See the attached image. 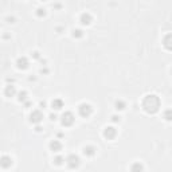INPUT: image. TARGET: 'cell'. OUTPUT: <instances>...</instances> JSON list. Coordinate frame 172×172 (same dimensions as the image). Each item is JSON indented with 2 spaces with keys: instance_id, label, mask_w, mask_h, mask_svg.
I'll use <instances>...</instances> for the list:
<instances>
[{
  "instance_id": "cell-22",
  "label": "cell",
  "mask_w": 172,
  "mask_h": 172,
  "mask_svg": "<svg viewBox=\"0 0 172 172\" xmlns=\"http://www.w3.org/2000/svg\"><path fill=\"white\" fill-rule=\"evenodd\" d=\"M112 121H113V122H118V121H120V117H118V116H113V117H112Z\"/></svg>"
},
{
  "instance_id": "cell-1",
  "label": "cell",
  "mask_w": 172,
  "mask_h": 172,
  "mask_svg": "<svg viewBox=\"0 0 172 172\" xmlns=\"http://www.w3.org/2000/svg\"><path fill=\"white\" fill-rule=\"evenodd\" d=\"M160 98L156 96V94H148V96L144 97V100L141 102V106L148 114H155V113L159 112L160 109Z\"/></svg>"
},
{
  "instance_id": "cell-6",
  "label": "cell",
  "mask_w": 172,
  "mask_h": 172,
  "mask_svg": "<svg viewBox=\"0 0 172 172\" xmlns=\"http://www.w3.org/2000/svg\"><path fill=\"white\" fill-rule=\"evenodd\" d=\"M117 136V130L114 126H106L104 129V137L108 138V140H113Z\"/></svg>"
},
{
  "instance_id": "cell-21",
  "label": "cell",
  "mask_w": 172,
  "mask_h": 172,
  "mask_svg": "<svg viewBox=\"0 0 172 172\" xmlns=\"http://www.w3.org/2000/svg\"><path fill=\"white\" fill-rule=\"evenodd\" d=\"M36 15H38L39 18L45 16L46 15V10L45 8H38V11H36Z\"/></svg>"
},
{
  "instance_id": "cell-5",
  "label": "cell",
  "mask_w": 172,
  "mask_h": 172,
  "mask_svg": "<svg viewBox=\"0 0 172 172\" xmlns=\"http://www.w3.org/2000/svg\"><path fill=\"white\" fill-rule=\"evenodd\" d=\"M43 120V114L41 110H34L30 114V122L35 124V125H38V124H41Z\"/></svg>"
},
{
  "instance_id": "cell-2",
  "label": "cell",
  "mask_w": 172,
  "mask_h": 172,
  "mask_svg": "<svg viewBox=\"0 0 172 172\" xmlns=\"http://www.w3.org/2000/svg\"><path fill=\"white\" fill-rule=\"evenodd\" d=\"M79 164H81V159H79V156L75 155V153H70V155L66 157V166L70 168V170L78 168Z\"/></svg>"
},
{
  "instance_id": "cell-20",
  "label": "cell",
  "mask_w": 172,
  "mask_h": 172,
  "mask_svg": "<svg viewBox=\"0 0 172 172\" xmlns=\"http://www.w3.org/2000/svg\"><path fill=\"white\" fill-rule=\"evenodd\" d=\"M63 162H66V160L62 156H57L55 159H54V163H55L57 166H62V164H63Z\"/></svg>"
},
{
  "instance_id": "cell-15",
  "label": "cell",
  "mask_w": 172,
  "mask_h": 172,
  "mask_svg": "<svg viewBox=\"0 0 172 172\" xmlns=\"http://www.w3.org/2000/svg\"><path fill=\"white\" fill-rule=\"evenodd\" d=\"M144 171V167H142L141 163H133L130 167V172H142Z\"/></svg>"
},
{
  "instance_id": "cell-11",
  "label": "cell",
  "mask_w": 172,
  "mask_h": 172,
  "mask_svg": "<svg viewBox=\"0 0 172 172\" xmlns=\"http://www.w3.org/2000/svg\"><path fill=\"white\" fill-rule=\"evenodd\" d=\"M51 108H53L54 110H61V109L63 108V101H62L61 98H54V100L51 101Z\"/></svg>"
},
{
  "instance_id": "cell-16",
  "label": "cell",
  "mask_w": 172,
  "mask_h": 172,
  "mask_svg": "<svg viewBox=\"0 0 172 172\" xmlns=\"http://www.w3.org/2000/svg\"><path fill=\"white\" fill-rule=\"evenodd\" d=\"M163 118L166 120V121H172V109H167V110H164Z\"/></svg>"
},
{
  "instance_id": "cell-14",
  "label": "cell",
  "mask_w": 172,
  "mask_h": 172,
  "mask_svg": "<svg viewBox=\"0 0 172 172\" xmlns=\"http://www.w3.org/2000/svg\"><path fill=\"white\" fill-rule=\"evenodd\" d=\"M50 149L53 152H59L61 149H62V144L58 140H53L50 142Z\"/></svg>"
},
{
  "instance_id": "cell-8",
  "label": "cell",
  "mask_w": 172,
  "mask_h": 172,
  "mask_svg": "<svg viewBox=\"0 0 172 172\" xmlns=\"http://www.w3.org/2000/svg\"><path fill=\"white\" fill-rule=\"evenodd\" d=\"M163 46L168 51H172V34H167L163 39Z\"/></svg>"
},
{
  "instance_id": "cell-10",
  "label": "cell",
  "mask_w": 172,
  "mask_h": 172,
  "mask_svg": "<svg viewBox=\"0 0 172 172\" xmlns=\"http://www.w3.org/2000/svg\"><path fill=\"white\" fill-rule=\"evenodd\" d=\"M0 164H2V168L7 170V168H10L11 166H12V159H11L10 156L4 155V156L2 157V162H0Z\"/></svg>"
},
{
  "instance_id": "cell-3",
  "label": "cell",
  "mask_w": 172,
  "mask_h": 172,
  "mask_svg": "<svg viewBox=\"0 0 172 172\" xmlns=\"http://www.w3.org/2000/svg\"><path fill=\"white\" fill-rule=\"evenodd\" d=\"M91 113H93V108H91L90 104H86V102H83L78 106V114L83 117V118H87V117L91 116Z\"/></svg>"
},
{
  "instance_id": "cell-7",
  "label": "cell",
  "mask_w": 172,
  "mask_h": 172,
  "mask_svg": "<svg viewBox=\"0 0 172 172\" xmlns=\"http://www.w3.org/2000/svg\"><path fill=\"white\" fill-rule=\"evenodd\" d=\"M28 65H30V62H28V59L26 57L18 58L16 66H18V69H19V70H26V69H28Z\"/></svg>"
},
{
  "instance_id": "cell-19",
  "label": "cell",
  "mask_w": 172,
  "mask_h": 172,
  "mask_svg": "<svg viewBox=\"0 0 172 172\" xmlns=\"http://www.w3.org/2000/svg\"><path fill=\"white\" fill-rule=\"evenodd\" d=\"M18 96H19V97H18V100H19L20 102H26V101H27V93H26V91H20Z\"/></svg>"
},
{
  "instance_id": "cell-13",
  "label": "cell",
  "mask_w": 172,
  "mask_h": 172,
  "mask_svg": "<svg viewBox=\"0 0 172 172\" xmlns=\"http://www.w3.org/2000/svg\"><path fill=\"white\" fill-rule=\"evenodd\" d=\"M4 94L6 97H14L16 94V90H15V86L12 85H7L6 89H4Z\"/></svg>"
},
{
  "instance_id": "cell-9",
  "label": "cell",
  "mask_w": 172,
  "mask_h": 172,
  "mask_svg": "<svg viewBox=\"0 0 172 172\" xmlns=\"http://www.w3.org/2000/svg\"><path fill=\"white\" fill-rule=\"evenodd\" d=\"M91 20H93V18H91L89 12H83L81 18H79V22H81V24H83V26H89L91 23Z\"/></svg>"
},
{
  "instance_id": "cell-17",
  "label": "cell",
  "mask_w": 172,
  "mask_h": 172,
  "mask_svg": "<svg viewBox=\"0 0 172 172\" xmlns=\"http://www.w3.org/2000/svg\"><path fill=\"white\" fill-rule=\"evenodd\" d=\"M125 102H124L122 100H118V101H116V109L117 110H124L125 109Z\"/></svg>"
},
{
  "instance_id": "cell-18",
  "label": "cell",
  "mask_w": 172,
  "mask_h": 172,
  "mask_svg": "<svg viewBox=\"0 0 172 172\" xmlns=\"http://www.w3.org/2000/svg\"><path fill=\"white\" fill-rule=\"evenodd\" d=\"M73 36H74V38H77V39L82 38V36H83V31L79 30V28H77V30H73Z\"/></svg>"
},
{
  "instance_id": "cell-23",
  "label": "cell",
  "mask_w": 172,
  "mask_h": 172,
  "mask_svg": "<svg viewBox=\"0 0 172 172\" xmlns=\"http://www.w3.org/2000/svg\"><path fill=\"white\" fill-rule=\"evenodd\" d=\"M32 57H34L35 59H38V58H39V53H38V51H35V53H32Z\"/></svg>"
},
{
  "instance_id": "cell-4",
  "label": "cell",
  "mask_w": 172,
  "mask_h": 172,
  "mask_svg": "<svg viewBox=\"0 0 172 172\" xmlns=\"http://www.w3.org/2000/svg\"><path fill=\"white\" fill-rule=\"evenodd\" d=\"M74 121H75V117H74V114H73L71 112L62 113V116H61V124L63 126H71L73 124H74Z\"/></svg>"
},
{
  "instance_id": "cell-26",
  "label": "cell",
  "mask_w": 172,
  "mask_h": 172,
  "mask_svg": "<svg viewBox=\"0 0 172 172\" xmlns=\"http://www.w3.org/2000/svg\"><path fill=\"white\" fill-rule=\"evenodd\" d=\"M41 106H42V108H45V106H46V102H45V101H42V102H41Z\"/></svg>"
},
{
  "instance_id": "cell-27",
  "label": "cell",
  "mask_w": 172,
  "mask_h": 172,
  "mask_svg": "<svg viewBox=\"0 0 172 172\" xmlns=\"http://www.w3.org/2000/svg\"><path fill=\"white\" fill-rule=\"evenodd\" d=\"M171 74H172V69H171Z\"/></svg>"
},
{
  "instance_id": "cell-24",
  "label": "cell",
  "mask_w": 172,
  "mask_h": 172,
  "mask_svg": "<svg viewBox=\"0 0 172 172\" xmlns=\"http://www.w3.org/2000/svg\"><path fill=\"white\" fill-rule=\"evenodd\" d=\"M50 120H51V121H55V120H57V116H55V114H50Z\"/></svg>"
},
{
  "instance_id": "cell-12",
  "label": "cell",
  "mask_w": 172,
  "mask_h": 172,
  "mask_svg": "<svg viewBox=\"0 0 172 172\" xmlns=\"http://www.w3.org/2000/svg\"><path fill=\"white\" fill-rule=\"evenodd\" d=\"M96 151H97V149L94 148L93 145H87V147L83 148V155L87 156V157H91V156L96 155Z\"/></svg>"
},
{
  "instance_id": "cell-25",
  "label": "cell",
  "mask_w": 172,
  "mask_h": 172,
  "mask_svg": "<svg viewBox=\"0 0 172 172\" xmlns=\"http://www.w3.org/2000/svg\"><path fill=\"white\" fill-rule=\"evenodd\" d=\"M42 130V126H39V125H36V132H41Z\"/></svg>"
}]
</instances>
